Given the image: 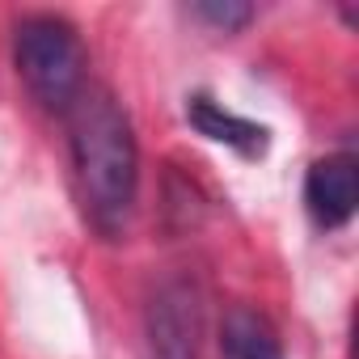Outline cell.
<instances>
[{"label": "cell", "mask_w": 359, "mask_h": 359, "mask_svg": "<svg viewBox=\"0 0 359 359\" xmlns=\"http://www.w3.org/2000/svg\"><path fill=\"white\" fill-rule=\"evenodd\" d=\"M187 123L199 135H208L212 144H224V148H233L241 156H266V148H271V131L262 123H250V118L233 114L229 106H220L208 93L187 97Z\"/></svg>", "instance_id": "5"}, {"label": "cell", "mask_w": 359, "mask_h": 359, "mask_svg": "<svg viewBox=\"0 0 359 359\" xmlns=\"http://www.w3.org/2000/svg\"><path fill=\"white\" fill-rule=\"evenodd\" d=\"M152 359H199L203 342V292L195 279H165L144 313Z\"/></svg>", "instance_id": "3"}, {"label": "cell", "mask_w": 359, "mask_h": 359, "mask_svg": "<svg viewBox=\"0 0 359 359\" xmlns=\"http://www.w3.org/2000/svg\"><path fill=\"white\" fill-rule=\"evenodd\" d=\"M195 18H203L208 26H216V30L233 34V30L250 26L254 9H250V5H241V0H199V5H195Z\"/></svg>", "instance_id": "7"}, {"label": "cell", "mask_w": 359, "mask_h": 359, "mask_svg": "<svg viewBox=\"0 0 359 359\" xmlns=\"http://www.w3.org/2000/svg\"><path fill=\"white\" fill-rule=\"evenodd\" d=\"M68 144H72V169H76L85 220L93 224V233L114 241L135 212L140 148H135L131 118L110 89L85 85V93L68 110Z\"/></svg>", "instance_id": "1"}, {"label": "cell", "mask_w": 359, "mask_h": 359, "mask_svg": "<svg viewBox=\"0 0 359 359\" xmlns=\"http://www.w3.org/2000/svg\"><path fill=\"white\" fill-rule=\"evenodd\" d=\"M13 64H18V76L26 81L30 97L55 114H68L89 85L85 43H81L76 26L55 13H30L18 22Z\"/></svg>", "instance_id": "2"}, {"label": "cell", "mask_w": 359, "mask_h": 359, "mask_svg": "<svg viewBox=\"0 0 359 359\" xmlns=\"http://www.w3.org/2000/svg\"><path fill=\"white\" fill-rule=\"evenodd\" d=\"M359 208V165L346 152L321 156L304 173V212L321 233H338L351 224Z\"/></svg>", "instance_id": "4"}, {"label": "cell", "mask_w": 359, "mask_h": 359, "mask_svg": "<svg viewBox=\"0 0 359 359\" xmlns=\"http://www.w3.org/2000/svg\"><path fill=\"white\" fill-rule=\"evenodd\" d=\"M220 351L224 359H283V342L275 325L258 309H229L220 321Z\"/></svg>", "instance_id": "6"}]
</instances>
